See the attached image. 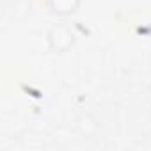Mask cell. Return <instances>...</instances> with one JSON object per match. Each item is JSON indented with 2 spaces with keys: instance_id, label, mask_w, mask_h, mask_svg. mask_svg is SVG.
I'll list each match as a JSON object with an SVG mask.
<instances>
[{
  "instance_id": "obj_2",
  "label": "cell",
  "mask_w": 151,
  "mask_h": 151,
  "mask_svg": "<svg viewBox=\"0 0 151 151\" xmlns=\"http://www.w3.org/2000/svg\"><path fill=\"white\" fill-rule=\"evenodd\" d=\"M48 6L55 14L68 16V14H73L78 9L80 0H48Z\"/></svg>"
},
{
  "instance_id": "obj_1",
  "label": "cell",
  "mask_w": 151,
  "mask_h": 151,
  "mask_svg": "<svg viewBox=\"0 0 151 151\" xmlns=\"http://www.w3.org/2000/svg\"><path fill=\"white\" fill-rule=\"evenodd\" d=\"M46 37H48V45H50V48L53 52H66L75 41L73 32L66 25H53L48 30Z\"/></svg>"
}]
</instances>
